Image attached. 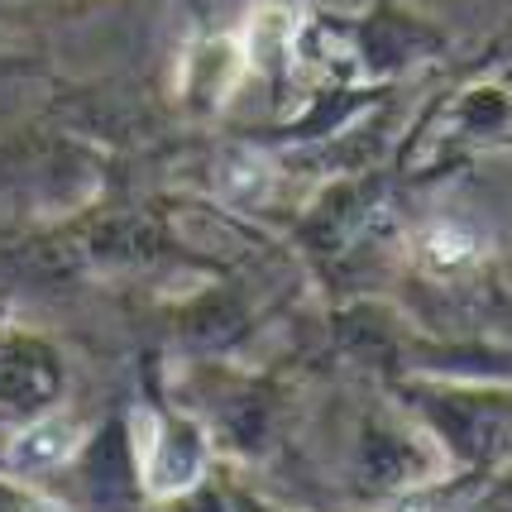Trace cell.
<instances>
[{
    "label": "cell",
    "mask_w": 512,
    "mask_h": 512,
    "mask_svg": "<svg viewBox=\"0 0 512 512\" xmlns=\"http://www.w3.org/2000/svg\"><path fill=\"white\" fill-rule=\"evenodd\" d=\"M34 512H63V508H53V503H39V508H34Z\"/></svg>",
    "instance_id": "3957f363"
},
{
    "label": "cell",
    "mask_w": 512,
    "mask_h": 512,
    "mask_svg": "<svg viewBox=\"0 0 512 512\" xmlns=\"http://www.w3.org/2000/svg\"><path fill=\"white\" fill-rule=\"evenodd\" d=\"M431 249H436L441 259H450V254H465V249H474V245H469L465 235H450V230H436V235H431Z\"/></svg>",
    "instance_id": "7a4b0ae2"
},
{
    "label": "cell",
    "mask_w": 512,
    "mask_h": 512,
    "mask_svg": "<svg viewBox=\"0 0 512 512\" xmlns=\"http://www.w3.org/2000/svg\"><path fill=\"white\" fill-rule=\"evenodd\" d=\"M77 446V431L63 422V417H44L39 426H29L20 441L10 446V465L15 469H53L63 465Z\"/></svg>",
    "instance_id": "6da1fadb"
}]
</instances>
